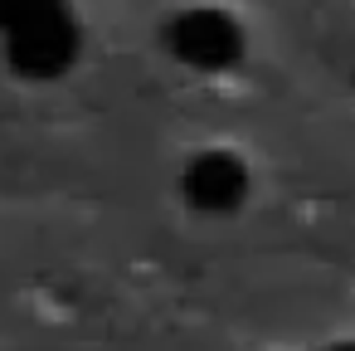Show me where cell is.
<instances>
[{
	"label": "cell",
	"instance_id": "obj_3",
	"mask_svg": "<svg viewBox=\"0 0 355 351\" xmlns=\"http://www.w3.org/2000/svg\"><path fill=\"white\" fill-rule=\"evenodd\" d=\"M326 351H355V341H336V346H326Z\"/></svg>",
	"mask_w": 355,
	"mask_h": 351
},
{
	"label": "cell",
	"instance_id": "obj_1",
	"mask_svg": "<svg viewBox=\"0 0 355 351\" xmlns=\"http://www.w3.org/2000/svg\"><path fill=\"white\" fill-rule=\"evenodd\" d=\"M166 49L195 74H224L243 59V30L214 6H190L166 25Z\"/></svg>",
	"mask_w": 355,
	"mask_h": 351
},
{
	"label": "cell",
	"instance_id": "obj_2",
	"mask_svg": "<svg viewBox=\"0 0 355 351\" xmlns=\"http://www.w3.org/2000/svg\"><path fill=\"white\" fill-rule=\"evenodd\" d=\"M253 190L248 166L234 152H195L180 171V195L200 215H234Z\"/></svg>",
	"mask_w": 355,
	"mask_h": 351
}]
</instances>
